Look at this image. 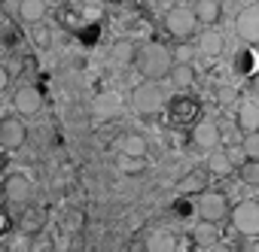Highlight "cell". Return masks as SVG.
<instances>
[{
  "instance_id": "cell-29",
  "label": "cell",
  "mask_w": 259,
  "mask_h": 252,
  "mask_svg": "<svg viewBox=\"0 0 259 252\" xmlns=\"http://www.w3.org/2000/svg\"><path fill=\"white\" fill-rule=\"evenodd\" d=\"M235 100V88L232 85H223L220 88V103H232Z\"/></svg>"
},
{
  "instance_id": "cell-27",
  "label": "cell",
  "mask_w": 259,
  "mask_h": 252,
  "mask_svg": "<svg viewBox=\"0 0 259 252\" xmlns=\"http://www.w3.org/2000/svg\"><path fill=\"white\" fill-rule=\"evenodd\" d=\"M195 52H198V46H189V43L177 46V49H174V64H177V61H192Z\"/></svg>"
},
{
  "instance_id": "cell-13",
  "label": "cell",
  "mask_w": 259,
  "mask_h": 252,
  "mask_svg": "<svg viewBox=\"0 0 259 252\" xmlns=\"http://www.w3.org/2000/svg\"><path fill=\"white\" fill-rule=\"evenodd\" d=\"M207 170H210L213 176H229V173L235 170V161H232L229 152H223V149H210V155H207Z\"/></svg>"
},
{
  "instance_id": "cell-12",
  "label": "cell",
  "mask_w": 259,
  "mask_h": 252,
  "mask_svg": "<svg viewBox=\"0 0 259 252\" xmlns=\"http://www.w3.org/2000/svg\"><path fill=\"white\" fill-rule=\"evenodd\" d=\"M223 49H226V37H223L217 28H207V31L198 37V52H201V55L217 58V55H223Z\"/></svg>"
},
{
  "instance_id": "cell-26",
  "label": "cell",
  "mask_w": 259,
  "mask_h": 252,
  "mask_svg": "<svg viewBox=\"0 0 259 252\" xmlns=\"http://www.w3.org/2000/svg\"><path fill=\"white\" fill-rule=\"evenodd\" d=\"M177 188H180V192H204V179H201L198 173H192V176H186Z\"/></svg>"
},
{
  "instance_id": "cell-25",
  "label": "cell",
  "mask_w": 259,
  "mask_h": 252,
  "mask_svg": "<svg viewBox=\"0 0 259 252\" xmlns=\"http://www.w3.org/2000/svg\"><path fill=\"white\" fill-rule=\"evenodd\" d=\"M34 43H37L40 49H49V46H52V34H49L46 25H37V28H34Z\"/></svg>"
},
{
  "instance_id": "cell-28",
  "label": "cell",
  "mask_w": 259,
  "mask_h": 252,
  "mask_svg": "<svg viewBox=\"0 0 259 252\" xmlns=\"http://www.w3.org/2000/svg\"><path fill=\"white\" fill-rule=\"evenodd\" d=\"M147 249H174V240L168 234H156V237H150Z\"/></svg>"
},
{
  "instance_id": "cell-7",
  "label": "cell",
  "mask_w": 259,
  "mask_h": 252,
  "mask_svg": "<svg viewBox=\"0 0 259 252\" xmlns=\"http://www.w3.org/2000/svg\"><path fill=\"white\" fill-rule=\"evenodd\" d=\"M10 106L19 112V115H37L43 109V91L37 85H19L10 97Z\"/></svg>"
},
{
  "instance_id": "cell-8",
  "label": "cell",
  "mask_w": 259,
  "mask_h": 252,
  "mask_svg": "<svg viewBox=\"0 0 259 252\" xmlns=\"http://www.w3.org/2000/svg\"><path fill=\"white\" fill-rule=\"evenodd\" d=\"M31 195H34V182H31L25 173H10V176L4 179V201H7V204L22 207V204L31 201Z\"/></svg>"
},
{
  "instance_id": "cell-5",
  "label": "cell",
  "mask_w": 259,
  "mask_h": 252,
  "mask_svg": "<svg viewBox=\"0 0 259 252\" xmlns=\"http://www.w3.org/2000/svg\"><path fill=\"white\" fill-rule=\"evenodd\" d=\"M232 225L244 237H259V201H241L229 213Z\"/></svg>"
},
{
  "instance_id": "cell-33",
  "label": "cell",
  "mask_w": 259,
  "mask_h": 252,
  "mask_svg": "<svg viewBox=\"0 0 259 252\" xmlns=\"http://www.w3.org/2000/svg\"><path fill=\"white\" fill-rule=\"evenodd\" d=\"M244 4H247V7H253V4H256V0H244Z\"/></svg>"
},
{
  "instance_id": "cell-23",
  "label": "cell",
  "mask_w": 259,
  "mask_h": 252,
  "mask_svg": "<svg viewBox=\"0 0 259 252\" xmlns=\"http://www.w3.org/2000/svg\"><path fill=\"white\" fill-rule=\"evenodd\" d=\"M241 146H244V155H247L250 161H259V131H250V134H244Z\"/></svg>"
},
{
  "instance_id": "cell-9",
  "label": "cell",
  "mask_w": 259,
  "mask_h": 252,
  "mask_svg": "<svg viewBox=\"0 0 259 252\" xmlns=\"http://www.w3.org/2000/svg\"><path fill=\"white\" fill-rule=\"evenodd\" d=\"M235 31H238V37H241L244 43H250V46L259 43V7H256V4H253V7H244V10L238 13Z\"/></svg>"
},
{
  "instance_id": "cell-18",
  "label": "cell",
  "mask_w": 259,
  "mask_h": 252,
  "mask_svg": "<svg viewBox=\"0 0 259 252\" xmlns=\"http://www.w3.org/2000/svg\"><path fill=\"white\" fill-rule=\"evenodd\" d=\"M217 225H220V222H210V219H201V222L195 225V231H192V237H195V243H198V246H213V243H217V237H220V231H217Z\"/></svg>"
},
{
  "instance_id": "cell-20",
  "label": "cell",
  "mask_w": 259,
  "mask_h": 252,
  "mask_svg": "<svg viewBox=\"0 0 259 252\" xmlns=\"http://www.w3.org/2000/svg\"><path fill=\"white\" fill-rule=\"evenodd\" d=\"M119 106H122L119 94H101V97L95 100V112H98V115H113V112H119Z\"/></svg>"
},
{
  "instance_id": "cell-34",
  "label": "cell",
  "mask_w": 259,
  "mask_h": 252,
  "mask_svg": "<svg viewBox=\"0 0 259 252\" xmlns=\"http://www.w3.org/2000/svg\"><path fill=\"white\" fill-rule=\"evenodd\" d=\"M4 225H7V222H4V216H0V228H4Z\"/></svg>"
},
{
  "instance_id": "cell-14",
  "label": "cell",
  "mask_w": 259,
  "mask_h": 252,
  "mask_svg": "<svg viewBox=\"0 0 259 252\" xmlns=\"http://www.w3.org/2000/svg\"><path fill=\"white\" fill-rule=\"evenodd\" d=\"M46 16V0H19V19L28 22V25H37L43 22Z\"/></svg>"
},
{
  "instance_id": "cell-2",
  "label": "cell",
  "mask_w": 259,
  "mask_h": 252,
  "mask_svg": "<svg viewBox=\"0 0 259 252\" xmlns=\"http://www.w3.org/2000/svg\"><path fill=\"white\" fill-rule=\"evenodd\" d=\"M132 106L141 115H156L165 106V91L159 88V79H144L141 85H135L132 91Z\"/></svg>"
},
{
  "instance_id": "cell-10",
  "label": "cell",
  "mask_w": 259,
  "mask_h": 252,
  "mask_svg": "<svg viewBox=\"0 0 259 252\" xmlns=\"http://www.w3.org/2000/svg\"><path fill=\"white\" fill-rule=\"evenodd\" d=\"M223 140V131H220V124L210 121V118H201L195 121V128H192V143L198 149H217Z\"/></svg>"
},
{
  "instance_id": "cell-24",
  "label": "cell",
  "mask_w": 259,
  "mask_h": 252,
  "mask_svg": "<svg viewBox=\"0 0 259 252\" xmlns=\"http://www.w3.org/2000/svg\"><path fill=\"white\" fill-rule=\"evenodd\" d=\"M119 170H122V173H141V170H144V158L122 155V152H119Z\"/></svg>"
},
{
  "instance_id": "cell-32",
  "label": "cell",
  "mask_w": 259,
  "mask_h": 252,
  "mask_svg": "<svg viewBox=\"0 0 259 252\" xmlns=\"http://www.w3.org/2000/svg\"><path fill=\"white\" fill-rule=\"evenodd\" d=\"M156 4H159V7H165V10H171V7H174V0H156Z\"/></svg>"
},
{
  "instance_id": "cell-6",
  "label": "cell",
  "mask_w": 259,
  "mask_h": 252,
  "mask_svg": "<svg viewBox=\"0 0 259 252\" xmlns=\"http://www.w3.org/2000/svg\"><path fill=\"white\" fill-rule=\"evenodd\" d=\"M198 216L210 219V222H223L229 216V201L220 188H204L198 195Z\"/></svg>"
},
{
  "instance_id": "cell-30",
  "label": "cell",
  "mask_w": 259,
  "mask_h": 252,
  "mask_svg": "<svg viewBox=\"0 0 259 252\" xmlns=\"http://www.w3.org/2000/svg\"><path fill=\"white\" fill-rule=\"evenodd\" d=\"M10 88V70L4 67V64H0V94H4Z\"/></svg>"
},
{
  "instance_id": "cell-4",
  "label": "cell",
  "mask_w": 259,
  "mask_h": 252,
  "mask_svg": "<svg viewBox=\"0 0 259 252\" xmlns=\"http://www.w3.org/2000/svg\"><path fill=\"white\" fill-rule=\"evenodd\" d=\"M165 28L174 40H189L198 28V16L195 10H186V7H171L165 13Z\"/></svg>"
},
{
  "instance_id": "cell-11",
  "label": "cell",
  "mask_w": 259,
  "mask_h": 252,
  "mask_svg": "<svg viewBox=\"0 0 259 252\" xmlns=\"http://www.w3.org/2000/svg\"><path fill=\"white\" fill-rule=\"evenodd\" d=\"M235 124H238V131H241V134L259 131V103H256V100H241V103H238Z\"/></svg>"
},
{
  "instance_id": "cell-31",
  "label": "cell",
  "mask_w": 259,
  "mask_h": 252,
  "mask_svg": "<svg viewBox=\"0 0 259 252\" xmlns=\"http://www.w3.org/2000/svg\"><path fill=\"white\" fill-rule=\"evenodd\" d=\"M82 4H85V7H104L107 0H82Z\"/></svg>"
},
{
  "instance_id": "cell-21",
  "label": "cell",
  "mask_w": 259,
  "mask_h": 252,
  "mask_svg": "<svg viewBox=\"0 0 259 252\" xmlns=\"http://www.w3.org/2000/svg\"><path fill=\"white\" fill-rule=\"evenodd\" d=\"M238 173H241V182H244V185H256V188H259V161H250V158H247Z\"/></svg>"
},
{
  "instance_id": "cell-19",
  "label": "cell",
  "mask_w": 259,
  "mask_h": 252,
  "mask_svg": "<svg viewBox=\"0 0 259 252\" xmlns=\"http://www.w3.org/2000/svg\"><path fill=\"white\" fill-rule=\"evenodd\" d=\"M119 152L122 155H135V158H144L147 155V140L141 134H125L119 140Z\"/></svg>"
},
{
  "instance_id": "cell-17",
  "label": "cell",
  "mask_w": 259,
  "mask_h": 252,
  "mask_svg": "<svg viewBox=\"0 0 259 252\" xmlns=\"http://www.w3.org/2000/svg\"><path fill=\"white\" fill-rule=\"evenodd\" d=\"M135 58H138V49H135V43H128V40H119V43H113V49H110V61H113V64H119V67H128V64H135Z\"/></svg>"
},
{
  "instance_id": "cell-22",
  "label": "cell",
  "mask_w": 259,
  "mask_h": 252,
  "mask_svg": "<svg viewBox=\"0 0 259 252\" xmlns=\"http://www.w3.org/2000/svg\"><path fill=\"white\" fill-rule=\"evenodd\" d=\"M19 228H22L25 234H34V231L43 228V216H40L37 210H31V213H25V216L19 219Z\"/></svg>"
},
{
  "instance_id": "cell-16",
  "label": "cell",
  "mask_w": 259,
  "mask_h": 252,
  "mask_svg": "<svg viewBox=\"0 0 259 252\" xmlns=\"http://www.w3.org/2000/svg\"><path fill=\"white\" fill-rule=\"evenodd\" d=\"M168 79H171V85H174V88H189V85L195 82V70H192V61H177V64L171 67Z\"/></svg>"
},
{
  "instance_id": "cell-1",
  "label": "cell",
  "mask_w": 259,
  "mask_h": 252,
  "mask_svg": "<svg viewBox=\"0 0 259 252\" xmlns=\"http://www.w3.org/2000/svg\"><path fill=\"white\" fill-rule=\"evenodd\" d=\"M138 70L144 73V79H165L174 67V52L165 49L162 43H147L138 49V58H135Z\"/></svg>"
},
{
  "instance_id": "cell-3",
  "label": "cell",
  "mask_w": 259,
  "mask_h": 252,
  "mask_svg": "<svg viewBox=\"0 0 259 252\" xmlns=\"http://www.w3.org/2000/svg\"><path fill=\"white\" fill-rule=\"evenodd\" d=\"M25 143H28V124L22 121V115L13 112V115H4V118H0V149L19 152Z\"/></svg>"
},
{
  "instance_id": "cell-15",
  "label": "cell",
  "mask_w": 259,
  "mask_h": 252,
  "mask_svg": "<svg viewBox=\"0 0 259 252\" xmlns=\"http://www.w3.org/2000/svg\"><path fill=\"white\" fill-rule=\"evenodd\" d=\"M195 16L201 25H217L223 16V0H198L195 4Z\"/></svg>"
}]
</instances>
